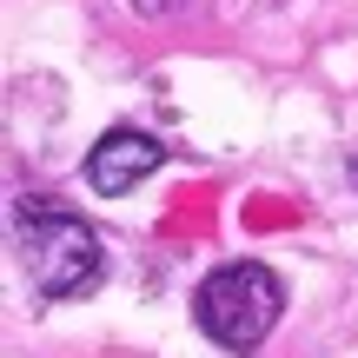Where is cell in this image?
<instances>
[{"mask_svg": "<svg viewBox=\"0 0 358 358\" xmlns=\"http://www.w3.org/2000/svg\"><path fill=\"white\" fill-rule=\"evenodd\" d=\"M133 7H140V13H173L179 0H133Z\"/></svg>", "mask_w": 358, "mask_h": 358, "instance_id": "4", "label": "cell"}, {"mask_svg": "<svg viewBox=\"0 0 358 358\" xmlns=\"http://www.w3.org/2000/svg\"><path fill=\"white\" fill-rule=\"evenodd\" d=\"M166 159V146L153 140V133H133V127H113L100 146L87 153V179H93V192H133L146 173Z\"/></svg>", "mask_w": 358, "mask_h": 358, "instance_id": "3", "label": "cell"}, {"mask_svg": "<svg viewBox=\"0 0 358 358\" xmlns=\"http://www.w3.org/2000/svg\"><path fill=\"white\" fill-rule=\"evenodd\" d=\"M279 306H285V285L272 266L259 259H239V266H219L213 279L192 292V319L213 345L226 352H252L259 338L279 325Z\"/></svg>", "mask_w": 358, "mask_h": 358, "instance_id": "1", "label": "cell"}, {"mask_svg": "<svg viewBox=\"0 0 358 358\" xmlns=\"http://www.w3.org/2000/svg\"><path fill=\"white\" fill-rule=\"evenodd\" d=\"M27 272L40 299H73L100 279V239L73 213H40L27 226Z\"/></svg>", "mask_w": 358, "mask_h": 358, "instance_id": "2", "label": "cell"}]
</instances>
